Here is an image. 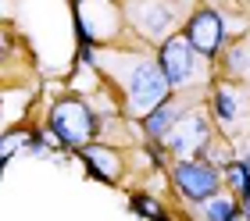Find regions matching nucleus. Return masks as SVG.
Returning <instances> with one entry per match:
<instances>
[{
    "instance_id": "nucleus-15",
    "label": "nucleus",
    "mask_w": 250,
    "mask_h": 221,
    "mask_svg": "<svg viewBox=\"0 0 250 221\" xmlns=\"http://www.w3.org/2000/svg\"><path fill=\"white\" fill-rule=\"evenodd\" d=\"M232 221H247V218H243V214H236V218H232Z\"/></svg>"
},
{
    "instance_id": "nucleus-3",
    "label": "nucleus",
    "mask_w": 250,
    "mask_h": 221,
    "mask_svg": "<svg viewBox=\"0 0 250 221\" xmlns=\"http://www.w3.org/2000/svg\"><path fill=\"white\" fill-rule=\"evenodd\" d=\"M172 179H175L179 193H183L189 203H211L214 196H218V189H222V175L208 164V161H200V157L179 161L175 171H172Z\"/></svg>"
},
{
    "instance_id": "nucleus-5",
    "label": "nucleus",
    "mask_w": 250,
    "mask_h": 221,
    "mask_svg": "<svg viewBox=\"0 0 250 221\" xmlns=\"http://www.w3.org/2000/svg\"><path fill=\"white\" fill-rule=\"evenodd\" d=\"M183 36L193 43V50H197L200 57H211L222 50V43H225V25H222V15L218 11H211V7H200L197 15H193L186 21V32Z\"/></svg>"
},
{
    "instance_id": "nucleus-13",
    "label": "nucleus",
    "mask_w": 250,
    "mask_h": 221,
    "mask_svg": "<svg viewBox=\"0 0 250 221\" xmlns=\"http://www.w3.org/2000/svg\"><path fill=\"white\" fill-rule=\"evenodd\" d=\"M236 214V203L229 200V196H214V200L208 203V221H232Z\"/></svg>"
},
{
    "instance_id": "nucleus-6",
    "label": "nucleus",
    "mask_w": 250,
    "mask_h": 221,
    "mask_svg": "<svg viewBox=\"0 0 250 221\" xmlns=\"http://www.w3.org/2000/svg\"><path fill=\"white\" fill-rule=\"evenodd\" d=\"M129 18L136 21V29H143V36L157 43H165L175 25V11L168 7V0H129Z\"/></svg>"
},
{
    "instance_id": "nucleus-2",
    "label": "nucleus",
    "mask_w": 250,
    "mask_h": 221,
    "mask_svg": "<svg viewBox=\"0 0 250 221\" xmlns=\"http://www.w3.org/2000/svg\"><path fill=\"white\" fill-rule=\"evenodd\" d=\"M122 86L129 93V103L132 111H146V107H157L172 97V82L165 79L161 64L150 61V57H132L129 61V72L122 75Z\"/></svg>"
},
{
    "instance_id": "nucleus-4",
    "label": "nucleus",
    "mask_w": 250,
    "mask_h": 221,
    "mask_svg": "<svg viewBox=\"0 0 250 221\" xmlns=\"http://www.w3.org/2000/svg\"><path fill=\"white\" fill-rule=\"evenodd\" d=\"M157 64H161L165 79L172 86H189L193 82V68H197V50L186 36H168L161 43V54H157Z\"/></svg>"
},
{
    "instance_id": "nucleus-9",
    "label": "nucleus",
    "mask_w": 250,
    "mask_h": 221,
    "mask_svg": "<svg viewBox=\"0 0 250 221\" xmlns=\"http://www.w3.org/2000/svg\"><path fill=\"white\" fill-rule=\"evenodd\" d=\"M179 121H183V103L168 97L165 103H157L154 111H146L143 129H146V136H150V139H165V136L179 125Z\"/></svg>"
},
{
    "instance_id": "nucleus-11",
    "label": "nucleus",
    "mask_w": 250,
    "mask_h": 221,
    "mask_svg": "<svg viewBox=\"0 0 250 221\" xmlns=\"http://www.w3.org/2000/svg\"><path fill=\"white\" fill-rule=\"evenodd\" d=\"M225 179H229V185L243 196V203H250V157L247 161H232V164L225 168Z\"/></svg>"
},
{
    "instance_id": "nucleus-12",
    "label": "nucleus",
    "mask_w": 250,
    "mask_h": 221,
    "mask_svg": "<svg viewBox=\"0 0 250 221\" xmlns=\"http://www.w3.org/2000/svg\"><path fill=\"white\" fill-rule=\"evenodd\" d=\"M32 143H36V132H21V129H18V132H7V136H4V146H0V161L7 164V161L15 157V150H18V146H25V150H29Z\"/></svg>"
},
{
    "instance_id": "nucleus-7",
    "label": "nucleus",
    "mask_w": 250,
    "mask_h": 221,
    "mask_svg": "<svg viewBox=\"0 0 250 221\" xmlns=\"http://www.w3.org/2000/svg\"><path fill=\"white\" fill-rule=\"evenodd\" d=\"M165 143H168V150H172V154L186 157V161L200 157L204 150H208V143H211L208 121H204V118H197V114H183V121H179L175 129L165 136Z\"/></svg>"
},
{
    "instance_id": "nucleus-1",
    "label": "nucleus",
    "mask_w": 250,
    "mask_h": 221,
    "mask_svg": "<svg viewBox=\"0 0 250 221\" xmlns=\"http://www.w3.org/2000/svg\"><path fill=\"white\" fill-rule=\"evenodd\" d=\"M97 129H100V121H97L93 107L79 97H64L50 107V132L61 139V146L83 150L97 139Z\"/></svg>"
},
{
    "instance_id": "nucleus-8",
    "label": "nucleus",
    "mask_w": 250,
    "mask_h": 221,
    "mask_svg": "<svg viewBox=\"0 0 250 221\" xmlns=\"http://www.w3.org/2000/svg\"><path fill=\"white\" fill-rule=\"evenodd\" d=\"M86 161V168H89V175L100 179V182H118L122 179V157L115 154L111 146H100V143H89L79 150Z\"/></svg>"
},
{
    "instance_id": "nucleus-10",
    "label": "nucleus",
    "mask_w": 250,
    "mask_h": 221,
    "mask_svg": "<svg viewBox=\"0 0 250 221\" xmlns=\"http://www.w3.org/2000/svg\"><path fill=\"white\" fill-rule=\"evenodd\" d=\"M211 107H214V118H218L222 125H232L236 118H240V107H236V93L229 86H218L211 97Z\"/></svg>"
},
{
    "instance_id": "nucleus-14",
    "label": "nucleus",
    "mask_w": 250,
    "mask_h": 221,
    "mask_svg": "<svg viewBox=\"0 0 250 221\" xmlns=\"http://www.w3.org/2000/svg\"><path fill=\"white\" fill-rule=\"evenodd\" d=\"M132 211H136V214H143V218H150V221H165L161 207H157L150 196H140V193H136V196H132Z\"/></svg>"
}]
</instances>
